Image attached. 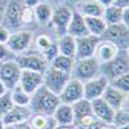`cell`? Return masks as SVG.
<instances>
[{
    "instance_id": "cell-26",
    "label": "cell",
    "mask_w": 129,
    "mask_h": 129,
    "mask_svg": "<svg viewBox=\"0 0 129 129\" xmlns=\"http://www.w3.org/2000/svg\"><path fill=\"white\" fill-rule=\"evenodd\" d=\"M72 107V111H74V117H75V121L81 119L84 116H88V115H92L93 111H92V105H90V101L85 100V98H81L79 101H76L74 105H71ZM74 121V123H75Z\"/></svg>"
},
{
    "instance_id": "cell-25",
    "label": "cell",
    "mask_w": 129,
    "mask_h": 129,
    "mask_svg": "<svg viewBox=\"0 0 129 129\" xmlns=\"http://www.w3.org/2000/svg\"><path fill=\"white\" fill-rule=\"evenodd\" d=\"M74 64H75V58L63 56V54H58V56H56L54 58L52 59V62L49 63V66L58 70V71L71 74V71L74 69Z\"/></svg>"
},
{
    "instance_id": "cell-32",
    "label": "cell",
    "mask_w": 129,
    "mask_h": 129,
    "mask_svg": "<svg viewBox=\"0 0 129 129\" xmlns=\"http://www.w3.org/2000/svg\"><path fill=\"white\" fill-rule=\"evenodd\" d=\"M129 124V114H128V107H121V109L116 110L114 115L112 125L114 126H121Z\"/></svg>"
},
{
    "instance_id": "cell-19",
    "label": "cell",
    "mask_w": 129,
    "mask_h": 129,
    "mask_svg": "<svg viewBox=\"0 0 129 129\" xmlns=\"http://www.w3.org/2000/svg\"><path fill=\"white\" fill-rule=\"evenodd\" d=\"M66 34L71 35L75 39L89 35L87 26H85L84 16H81L79 12H72V16H71V19H70V23L67 26Z\"/></svg>"
},
{
    "instance_id": "cell-36",
    "label": "cell",
    "mask_w": 129,
    "mask_h": 129,
    "mask_svg": "<svg viewBox=\"0 0 129 129\" xmlns=\"http://www.w3.org/2000/svg\"><path fill=\"white\" fill-rule=\"evenodd\" d=\"M52 39L48 36V35H39L38 38H36V45H38V48L39 49H41V50H44V49H47L50 44H52Z\"/></svg>"
},
{
    "instance_id": "cell-21",
    "label": "cell",
    "mask_w": 129,
    "mask_h": 129,
    "mask_svg": "<svg viewBox=\"0 0 129 129\" xmlns=\"http://www.w3.org/2000/svg\"><path fill=\"white\" fill-rule=\"evenodd\" d=\"M84 21L89 35L102 38V35L105 34L107 28V25L102 17H84Z\"/></svg>"
},
{
    "instance_id": "cell-24",
    "label": "cell",
    "mask_w": 129,
    "mask_h": 129,
    "mask_svg": "<svg viewBox=\"0 0 129 129\" xmlns=\"http://www.w3.org/2000/svg\"><path fill=\"white\" fill-rule=\"evenodd\" d=\"M105 12V7H102L95 0H88L80 4L79 13L84 17H102Z\"/></svg>"
},
{
    "instance_id": "cell-30",
    "label": "cell",
    "mask_w": 129,
    "mask_h": 129,
    "mask_svg": "<svg viewBox=\"0 0 129 129\" xmlns=\"http://www.w3.org/2000/svg\"><path fill=\"white\" fill-rule=\"evenodd\" d=\"M74 124L76 125L78 129H101L105 125L102 121H100L98 119H97L93 114L81 117V119L76 120Z\"/></svg>"
},
{
    "instance_id": "cell-22",
    "label": "cell",
    "mask_w": 129,
    "mask_h": 129,
    "mask_svg": "<svg viewBox=\"0 0 129 129\" xmlns=\"http://www.w3.org/2000/svg\"><path fill=\"white\" fill-rule=\"evenodd\" d=\"M58 52L59 54L67 56L71 58H75V52H76V43H75V38H72L69 34H64L59 36V40L57 43Z\"/></svg>"
},
{
    "instance_id": "cell-49",
    "label": "cell",
    "mask_w": 129,
    "mask_h": 129,
    "mask_svg": "<svg viewBox=\"0 0 129 129\" xmlns=\"http://www.w3.org/2000/svg\"><path fill=\"white\" fill-rule=\"evenodd\" d=\"M116 129H129V124H126V125H121V126H117Z\"/></svg>"
},
{
    "instance_id": "cell-10",
    "label": "cell",
    "mask_w": 129,
    "mask_h": 129,
    "mask_svg": "<svg viewBox=\"0 0 129 129\" xmlns=\"http://www.w3.org/2000/svg\"><path fill=\"white\" fill-rule=\"evenodd\" d=\"M101 39L115 43L119 49L120 45H123V50H128V27H125L123 23L107 26Z\"/></svg>"
},
{
    "instance_id": "cell-34",
    "label": "cell",
    "mask_w": 129,
    "mask_h": 129,
    "mask_svg": "<svg viewBox=\"0 0 129 129\" xmlns=\"http://www.w3.org/2000/svg\"><path fill=\"white\" fill-rule=\"evenodd\" d=\"M43 53H41V56L44 57V59L48 62V64L52 62V59L54 58L56 56H58L59 54V52H58V47H57V43H52V44L47 48V49H44V50H41Z\"/></svg>"
},
{
    "instance_id": "cell-45",
    "label": "cell",
    "mask_w": 129,
    "mask_h": 129,
    "mask_svg": "<svg viewBox=\"0 0 129 129\" xmlns=\"http://www.w3.org/2000/svg\"><path fill=\"white\" fill-rule=\"evenodd\" d=\"M56 129H78L75 124H70V125H57Z\"/></svg>"
},
{
    "instance_id": "cell-42",
    "label": "cell",
    "mask_w": 129,
    "mask_h": 129,
    "mask_svg": "<svg viewBox=\"0 0 129 129\" xmlns=\"http://www.w3.org/2000/svg\"><path fill=\"white\" fill-rule=\"evenodd\" d=\"M128 3H129V0H115L112 5L120 8V9H124V8H129L128 7Z\"/></svg>"
},
{
    "instance_id": "cell-3",
    "label": "cell",
    "mask_w": 129,
    "mask_h": 129,
    "mask_svg": "<svg viewBox=\"0 0 129 129\" xmlns=\"http://www.w3.org/2000/svg\"><path fill=\"white\" fill-rule=\"evenodd\" d=\"M70 79H71V74L62 72L48 66L44 74H43V85L54 94L59 95V93L62 92V89L64 88V85L67 84Z\"/></svg>"
},
{
    "instance_id": "cell-18",
    "label": "cell",
    "mask_w": 129,
    "mask_h": 129,
    "mask_svg": "<svg viewBox=\"0 0 129 129\" xmlns=\"http://www.w3.org/2000/svg\"><path fill=\"white\" fill-rule=\"evenodd\" d=\"M102 98L106 101V103L110 107H112L115 111L121 109V107H128V94L115 89L110 84H109V87L105 89V92L102 94Z\"/></svg>"
},
{
    "instance_id": "cell-13",
    "label": "cell",
    "mask_w": 129,
    "mask_h": 129,
    "mask_svg": "<svg viewBox=\"0 0 129 129\" xmlns=\"http://www.w3.org/2000/svg\"><path fill=\"white\" fill-rule=\"evenodd\" d=\"M119 52H120V49L117 48V45L115 44V43L101 39L100 43L95 47L93 57L98 61L100 64H102V63L110 62L111 59H114L117 54H119Z\"/></svg>"
},
{
    "instance_id": "cell-43",
    "label": "cell",
    "mask_w": 129,
    "mask_h": 129,
    "mask_svg": "<svg viewBox=\"0 0 129 129\" xmlns=\"http://www.w3.org/2000/svg\"><path fill=\"white\" fill-rule=\"evenodd\" d=\"M7 3H8V0H0V25H2V22H3V16H4V10H5Z\"/></svg>"
},
{
    "instance_id": "cell-27",
    "label": "cell",
    "mask_w": 129,
    "mask_h": 129,
    "mask_svg": "<svg viewBox=\"0 0 129 129\" xmlns=\"http://www.w3.org/2000/svg\"><path fill=\"white\" fill-rule=\"evenodd\" d=\"M34 13H35V21H38L41 25H45V23L50 22V18L53 14V8L47 3H40L34 8Z\"/></svg>"
},
{
    "instance_id": "cell-29",
    "label": "cell",
    "mask_w": 129,
    "mask_h": 129,
    "mask_svg": "<svg viewBox=\"0 0 129 129\" xmlns=\"http://www.w3.org/2000/svg\"><path fill=\"white\" fill-rule=\"evenodd\" d=\"M121 14H123V9L117 8L115 5H110V7L105 8L102 18L105 19L107 26L117 25V23H121Z\"/></svg>"
},
{
    "instance_id": "cell-15",
    "label": "cell",
    "mask_w": 129,
    "mask_h": 129,
    "mask_svg": "<svg viewBox=\"0 0 129 129\" xmlns=\"http://www.w3.org/2000/svg\"><path fill=\"white\" fill-rule=\"evenodd\" d=\"M32 116V111L28 106H16L10 109L2 119L5 125H12V124H21V123H27Z\"/></svg>"
},
{
    "instance_id": "cell-8",
    "label": "cell",
    "mask_w": 129,
    "mask_h": 129,
    "mask_svg": "<svg viewBox=\"0 0 129 129\" xmlns=\"http://www.w3.org/2000/svg\"><path fill=\"white\" fill-rule=\"evenodd\" d=\"M109 79L103 75H98L88 81L84 83V98L88 101H93L97 98H101L105 89L109 87Z\"/></svg>"
},
{
    "instance_id": "cell-31",
    "label": "cell",
    "mask_w": 129,
    "mask_h": 129,
    "mask_svg": "<svg viewBox=\"0 0 129 129\" xmlns=\"http://www.w3.org/2000/svg\"><path fill=\"white\" fill-rule=\"evenodd\" d=\"M110 85L114 87L115 89L128 94V92H129V72L119 75V76H116L112 80H110Z\"/></svg>"
},
{
    "instance_id": "cell-28",
    "label": "cell",
    "mask_w": 129,
    "mask_h": 129,
    "mask_svg": "<svg viewBox=\"0 0 129 129\" xmlns=\"http://www.w3.org/2000/svg\"><path fill=\"white\" fill-rule=\"evenodd\" d=\"M9 94H10V100H12L13 105L16 106H28L30 105L31 95L27 92H25L19 84H17L12 90H9Z\"/></svg>"
},
{
    "instance_id": "cell-14",
    "label": "cell",
    "mask_w": 129,
    "mask_h": 129,
    "mask_svg": "<svg viewBox=\"0 0 129 129\" xmlns=\"http://www.w3.org/2000/svg\"><path fill=\"white\" fill-rule=\"evenodd\" d=\"M72 16V10L67 7H58L53 10V14L50 18V22L54 26L56 31L58 32V35L62 36L66 34L67 31V26L70 23V19Z\"/></svg>"
},
{
    "instance_id": "cell-2",
    "label": "cell",
    "mask_w": 129,
    "mask_h": 129,
    "mask_svg": "<svg viewBox=\"0 0 129 129\" xmlns=\"http://www.w3.org/2000/svg\"><path fill=\"white\" fill-rule=\"evenodd\" d=\"M100 66L101 64L94 57L84 58V59H75L74 69L71 71V78H75L80 80L81 83H85L95 76H98Z\"/></svg>"
},
{
    "instance_id": "cell-41",
    "label": "cell",
    "mask_w": 129,
    "mask_h": 129,
    "mask_svg": "<svg viewBox=\"0 0 129 129\" xmlns=\"http://www.w3.org/2000/svg\"><path fill=\"white\" fill-rule=\"evenodd\" d=\"M22 3L25 7H28V8H35L38 4L43 3L41 0H22Z\"/></svg>"
},
{
    "instance_id": "cell-17",
    "label": "cell",
    "mask_w": 129,
    "mask_h": 129,
    "mask_svg": "<svg viewBox=\"0 0 129 129\" xmlns=\"http://www.w3.org/2000/svg\"><path fill=\"white\" fill-rule=\"evenodd\" d=\"M18 84L23 88L25 92H27L31 95L39 87L43 85V74L35 72V71H28V70H22Z\"/></svg>"
},
{
    "instance_id": "cell-12",
    "label": "cell",
    "mask_w": 129,
    "mask_h": 129,
    "mask_svg": "<svg viewBox=\"0 0 129 129\" xmlns=\"http://www.w3.org/2000/svg\"><path fill=\"white\" fill-rule=\"evenodd\" d=\"M101 38L93 35H87L83 38L75 39L76 43V52H75V59H84L94 56V50L97 44L100 43Z\"/></svg>"
},
{
    "instance_id": "cell-48",
    "label": "cell",
    "mask_w": 129,
    "mask_h": 129,
    "mask_svg": "<svg viewBox=\"0 0 129 129\" xmlns=\"http://www.w3.org/2000/svg\"><path fill=\"white\" fill-rule=\"evenodd\" d=\"M0 129H5V124L3 123V119L0 117Z\"/></svg>"
},
{
    "instance_id": "cell-4",
    "label": "cell",
    "mask_w": 129,
    "mask_h": 129,
    "mask_svg": "<svg viewBox=\"0 0 129 129\" xmlns=\"http://www.w3.org/2000/svg\"><path fill=\"white\" fill-rule=\"evenodd\" d=\"M22 0H8L4 16H3V25L10 31V30H18L22 27V9H23Z\"/></svg>"
},
{
    "instance_id": "cell-39",
    "label": "cell",
    "mask_w": 129,
    "mask_h": 129,
    "mask_svg": "<svg viewBox=\"0 0 129 129\" xmlns=\"http://www.w3.org/2000/svg\"><path fill=\"white\" fill-rule=\"evenodd\" d=\"M5 129H31L28 121L27 123H21V124H12V125H5Z\"/></svg>"
},
{
    "instance_id": "cell-20",
    "label": "cell",
    "mask_w": 129,
    "mask_h": 129,
    "mask_svg": "<svg viewBox=\"0 0 129 129\" xmlns=\"http://www.w3.org/2000/svg\"><path fill=\"white\" fill-rule=\"evenodd\" d=\"M52 116L54 119V121L57 123V125H70V124H74L75 121L72 107L70 105H64V103H59Z\"/></svg>"
},
{
    "instance_id": "cell-23",
    "label": "cell",
    "mask_w": 129,
    "mask_h": 129,
    "mask_svg": "<svg viewBox=\"0 0 129 129\" xmlns=\"http://www.w3.org/2000/svg\"><path fill=\"white\" fill-rule=\"evenodd\" d=\"M31 129H56L57 123L54 121L53 116L40 115V114H32L31 119L28 120Z\"/></svg>"
},
{
    "instance_id": "cell-5",
    "label": "cell",
    "mask_w": 129,
    "mask_h": 129,
    "mask_svg": "<svg viewBox=\"0 0 129 129\" xmlns=\"http://www.w3.org/2000/svg\"><path fill=\"white\" fill-rule=\"evenodd\" d=\"M100 71H103V76L107 79L112 80L114 78L119 76V75L128 72V50H120L114 59L110 62L102 63L100 66Z\"/></svg>"
},
{
    "instance_id": "cell-38",
    "label": "cell",
    "mask_w": 129,
    "mask_h": 129,
    "mask_svg": "<svg viewBox=\"0 0 129 129\" xmlns=\"http://www.w3.org/2000/svg\"><path fill=\"white\" fill-rule=\"evenodd\" d=\"M9 36H10V31L2 23L0 25V44H7Z\"/></svg>"
},
{
    "instance_id": "cell-11",
    "label": "cell",
    "mask_w": 129,
    "mask_h": 129,
    "mask_svg": "<svg viewBox=\"0 0 129 129\" xmlns=\"http://www.w3.org/2000/svg\"><path fill=\"white\" fill-rule=\"evenodd\" d=\"M31 41H32V32L18 31V32H14V34H10L5 45L12 53L21 54V53H23L28 49Z\"/></svg>"
},
{
    "instance_id": "cell-16",
    "label": "cell",
    "mask_w": 129,
    "mask_h": 129,
    "mask_svg": "<svg viewBox=\"0 0 129 129\" xmlns=\"http://www.w3.org/2000/svg\"><path fill=\"white\" fill-rule=\"evenodd\" d=\"M90 105H92L93 115L100 121H102L103 124H112L115 110L106 103V101L102 98V97H101V98H97V100L90 101Z\"/></svg>"
},
{
    "instance_id": "cell-1",
    "label": "cell",
    "mask_w": 129,
    "mask_h": 129,
    "mask_svg": "<svg viewBox=\"0 0 129 129\" xmlns=\"http://www.w3.org/2000/svg\"><path fill=\"white\" fill-rule=\"evenodd\" d=\"M59 103V97L45 88L44 85H41L31 94L28 107L31 109L32 114L52 116Z\"/></svg>"
},
{
    "instance_id": "cell-6",
    "label": "cell",
    "mask_w": 129,
    "mask_h": 129,
    "mask_svg": "<svg viewBox=\"0 0 129 129\" xmlns=\"http://www.w3.org/2000/svg\"><path fill=\"white\" fill-rule=\"evenodd\" d=\"M21 67L14 59L5 61L0 63V81H2L5 88L12 90L16 85L19 83V76H21Z\"/></svg>"
},
{
    "instance_id": "cell-33",
    "label": "cell",
    "mask_w": 129,
    "mask_h": 129,
    "mask_svg": "<svg viewBox=\"0 0 129 129\" xmlns=\"http://www.w3.org/2000/svg\"><path fill=\"white\" fill-rule=\"evenodd\" d=\"M12 107H13V102L10 100L9 92H7L3 95H0V117H3Z\"/></svg>"
},
{
    "instance_id": "cell-35",
    "label": "cell",
    "mask_w": 129,
    "mask_h": 129,
    "mask_svg": "<svg viewBox=\"0 0 129 129\" xmlns=\"http://www.w3.org/2000/svg\"><path fill=\"white\" fill-rule=\"evenodd\" d=\"M22 23L23 25H28L32 23L35 21V13H34V8H28V7H23L22 9Z\"/></svg>"
},
{
    "instance_id": "cell-44",
    "label": "cell",
    "mask_w": 129,
    "mask_h": 129,
    "mask_svg": "<svg viewBox=\"0 0 129 129\" xmlns=\"http://www.w3.org/2000/svg\"><path fill=\"white\" fill-rule=\"evenodd\" d=\"M95 2H98L102 7H105V8H107V7H110V5H112L114 4V2L115 0H95Z\"/></svg>"
},
{
    "instance_id": "cell-7",
    "label": "cell",
    "mask_w": 129,
    "mask_h": 129,
    "mask_svg": "<svg viewBox=\"0 0 129 129\" xmlns=\"http://www.w3.org/2000/svg\"><path fill=\"white\" fill-rule=\"evenodd\" d=\"M59 101L61 103L64 105H74L76 101L84 98V83H81L80 80L71 78L67 84L64 85V88L62 89V92L59 93Z\"/></svg>"
},
{
    "instance_id": "cell-9",
    "label": "cell",
    "mask_w": 129,
    "mask_h": 129,
    "mask_svg": "<svg viewBox=\"0 0 129 129\" xmlns=\"http://www.w3.org/2000/svg\"><path fill=\"white\" fill-rule=\"evenodd\" d=\"M21 70H28V71H35L44 74L47 67L49 66L48 62L44 59L41 54H21L14 59Z\"/></svg>"
},
{
    "instance_id": "cell-47",
    "label": "cell",
    "mask_w": 129,
    "mask_h": 129,
    "mask_svg": "<svg viewBox=\"0 0 129 129\" xmlns=\"http://www.w3.org/2000/svg\"><path fill=\"white\" fill-rule=\"evenodd\" d=\"M101 129H116V126H114L112 124H105Z\"/></svg>"
},
{
    "instance_id": "cell-40",
    "label": "cell",
    "mask_w": 129,
    "mask_h": 129,
    "mask_svg": "<svg viewBox=\"0 0 129 129\" xmlns=\"http://www.w3.org/2000/svg\"><path fill=\"white\" fill-rule=\"evenodd\" d=\"M121 23L128 27L129 26V8H124L123 9V14H121Z\"/></svg>"
},
{
    "instance_id": "cell-37",
    "label": "cell",
    "mask_w": 129,
    "mask_h": 129,
    "mask_svg": "<svg viewBox=\"0 0 129 129\" xmlns=\"http://www.w3.org/2000/svg\"><path fill=\"white\" fill-rule=\"evenodd\" d=\"M12 54L13 53L8 49L5 44H0V63L5 61H10L12 59Z\"/></svg>"
},
{
    "instance_id": "cell-46",
    "label": "cell",
    "mask_w": 129,
    "mask_h": 129,
    "mask_svg": "<svg viewBox=\"0 0 129 129\" xmlns=\"http://www.w3.org/2000/svg\"><path fill=\"white\" fill-rule=\"evenodd\" d=\"M8 92V89L5 88V85L2 83V81H0V95H3V94H5Z\"/></svg>"
}]
</instances>
